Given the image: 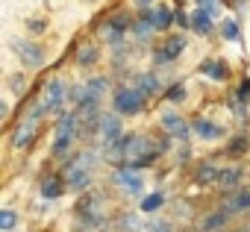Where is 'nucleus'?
<instances>
[{
	"mask_svg": "<svg viewBox=\"0 0 250 232\" xmlns=\"http://www.w3.org/2000/svg\"><path fill=\"white\" fill-rule=\"evenodd\" d=\"M224 209L227 212H244V209H250V191L244 194V191H235L227 203H224Z\"/></svg>",
	"mask_w": 250,
	"mask_h": 232,
	"instance_id": "nucleus-8",
	"label": "nucleus"
},
{
	"mask_svg": "<svg viewBox=\"0 0 250 232\" xmlns=\"http://www.w3.org/2000/svg\"><path fill=\"white\" fill-rule=\"evenodd\" d=\"M139 88H142L145 94H153V91L159 88V85H156V77H153V74H142V77H139Z\"/></svg>",
	"mask_w": 250,
	"mask_h": 232,
	"instance_id": "nucleus-13",
	"label": "nucleus"
},
{
	"mask_svg": "<svg viewBox=\"0 0 250 232\" xmlns=\"http://www.w3.org/2000/svg\"><path fill=\"white\" fill-rule=\"evenodd\" d=\"M194 130H197L200 135H206V138H218V135H221V127H215V124H209V121H194Z\"/></svg>",
	"mask_w": 250,
	"mask_h": 232,
	"instance_id": "nucleus-11",
	"label": "nucleus"
},
{
	"mask_svg": "<svg viewBox=\"0 0 250 232\" xmlns=\"http://www.w3.org/2000/svg\"><path fill=\"white\" fill-rule=\"evenodd\" d=\"M91 59H97V50H91V47H83V50H80V65H88Z\"/></svg>",
	"mask_w": 250,
	"mask_h": 232,
	"instance_id": "nucleus-22",
	"label": "nucleus"
},
{
	"mask_svg": "<svg viewBox=\"0 0 250 232\" xmlns=\"http://www.w3.org/2000/svg\"><path fill=\"white\" fill-rule=\"evenodd\" d=\"M59 194H62V182H59V179H47V182H44V197L53 200V197H59Z\"/></svg>",
	"mask_w": 250,
	"mask_h": 232,
	"instance_id": "nucleus-16",
	"label": "nucleus"
},
{
	"mask_svg": "<svg viewBox=\"0 0 250 232\" xmlns=\"http://www.w3.org/2000/svg\"><path fill=\"white\" fill-rule=\"evenodd\" d=\"M85 162H88V159L83 156V159H77V162H74V165L68 168L65 179L71 182V188H83V185L88 182V171H85Z\"/></svg>",
	"mask_w": 250,
	"mask_h": 232,
	"instance_id": "nucleus-5",
	"label": "nucleus"
},
{
	"mask_svg": "<svg viewBox=\"0 0 250 232\" xmlns=\"http://www.w3.org/2000/svg\"><path fill=\"white\" fill-rule=\"evenodd\" d=\"M0 226H3V229H12V226H15V212H9V209L0 212Z\"/></svg>",
	"mask_w": 250,
	"mask_h": 232,
	"instance_id": "nucleus-20",
	"label": "nucleus"
},
{
	"mask_svg": "<svg viewBox=\"0 0 250 232\" xmlns=\"http://www.w3.org/2000/svg\"><path fill=\"white\" fill-rule=\"evenodd\" d=\"M153 24H156V27H168V24H171V12H168V9H159L156 18H153Z\"/></svg>",
	"mask_w": 250,
	"mask_h": 232,
	"instance_id": "nucleus-21",
	"label": "nucleus"
},
{
	"mask_svg": "<svg viewBox=\"0 0 250 232\" xmlns=\"http://www.w3.org/2000/svg\"><path fill=\"white\" fill-rule=\"evenodd\" d=\"M191 24L197 27V33H209V9H203V12H194Z\"/></svg>",
	"mask_w": 250,
	"mask_h": 232,
	"instance_id": "nucleus-12",
	"label": "nucleus"
},
{
	"mask_svg": "<svg viewBox=\"0 0 250 232\" xmlns=\"http://www.w3.org/2000/svg\"><path fill=\"white\" fill-rule=\"evenodd\" d=\"M162 127L171 133V135H177V138H183V135H188V127L177 118V115H165V118H162Z\"/></svg>",
	"mask_w": 250,
	"mask_h": 232,
	"instance_id": "nucleus-9",
	"label": "nucleus"
},
{
	"mask_svg": "<svg viewBox=\"0 0 250 232\" xmlns=\"http://www.w3.org/2000/svg\"><path fill=\"white\" fill-rule=\"evenodd\" d=\"M145 91L142 88H121L118 91V97H115V109L121 112V115H136L142 106H145Z\"/></svg>",
	"mask_w": 250,
	"mask_h": 232,
	"instance_id": "nucleus-2",
	"label": "nucleus"
},
{
	"mask_svg": "<svg viewBox=\"0 0 250 232\" xmlns=\"http://www.w3.org/2000/svg\"><path fill=\"white\" fill-rule=\"evenodd\" d=\"M183 47H186V41H183L180 36L168 39V41H165V47L159 50V62H171V59H177V56L183 53Z\"/></svg>",
	"mask_w": 250,
	"mask_h": 232,
	"instance_id": "nucleus-6",
	"label": "nucleus"
},
{
	"mask_svg": "<svg viewBox=\"0 0 250 232\" xmlns=\"http://www.w3.org/2000/svg\"><path fill=\"white\" fill-rule=\"evenodd\" d=\"M224 36L227 39H238V27L235 24H224Z\"/></svg>",
	"mask_w": 250,
	"mask_h": 232,
	"instance_id": "nucleus-25",
	"label": "nucleus"
},
{
	"mask_svg": "<svg viewBox=\"0 0 250 232\" xmlns=\"http://www.w3.org/2000/svg\"><path fill=\"white\" fill-rule=\"evenodd\" d=\"M115 182L127 185V188H139V185H142V182H139V179H136L133 174H127V171H118V174H115Z\"/></svg>",
	"mask_w": 250,
	"mask_h": 232,
	"instance_id": "nucleus-14",
	"label": "nucleus"
},
{
	"mask_svg": "<svg viewBox=\"0 0 250 232\" xmlns=\"http://www.w3.org/2000/svg\"><path fill=\"white\" fill-rule=\"evenodd\" d=\"M162 200H165L162 194H150V197L142 203V209H145V212H153V209H159V206H162Z\"/></svg>",
	"mask_w": 250,
	"mask_h": 232,
	"instance_id": "nucleus-19",
	"label": "nucleus"
},
{
	"mask_svg": "<svg viewBox=\"0 0 250 232\" xmlns=\"http://www.w3.org/2000/svg\"><path fill=\"white\" fill-rule=\"evenodd\" d=\"M18 56H21L27 65H33V68H36V65H42V59H44V56H42V50H39L36 44H18Z\"/></svg>",
	"mask_w": 250,
	"mask_h": 232,
	"instance_id": "nucleus-7",
	"label": "nucleus"
},
{
	"mask_svg": "<svg viewBox=\"0 0 250 232\" xmlns=\"http://www.w3.org/2000/svg\"><path fill=\"white\" fill-rule=\"evenodd\" d=\"M247 150V138H238V141H232V147H229V153H244Z\"/></svg>",
	"mask_w": 250,
	"mask_h": 232,
	"instance_id": "nucleus-24",
	"label": "nucleus"
},
{
	"mask_svg": "<svg viewBox=\"0 0 250 232\" xmlns=\"http://www.w3.org/2000/svg\"><path fill=\"white\" fill-rule=\"evenodd\" d=\"M62 97H65V88H62L59 82H50V85L44 88V94H42V106H44L47 112H56V109L62 106Z\"/></svg>",
	"mask_w": 250,
	"mask_h": 232,
	"instance_id": "nucleus-4",
	"label": "nucleus"
},
{
	"mask_svg": "<svg viewBox=\"0 0 250 232\" xmlns=\"http://www.w3.org/2000/svg\"><path fill=\"white\" fill-rule=\"evenodd\" d=\"M77 124H80L77 115H68V118L59 121V127H56V141H53V153H56V156H62V153L68 150V144H71V138H74V133H77Z\"/></svg>",
	"mask_w": 250,
	"mask_h": 232,
	"instance_id": "nucleus-3",
	"label": "nucleus"
},
{
	"mask_svg": "<svg viewBox=\"0 0 250 232\" xmlns=\"http://www.w3.org/2000/svg\"><path fill=\"white\" fill-rule=\"evenodd\" d=\"M224 220H227V217H224V212H215V214H209V217L203 220V229H206V232H209V229H218Z\"/></svg>",
	"mask_w": 250,
	"mask_h": 232,
	"instance_id": "nucleus-17",
	"label": "nucleus"
},
{
	"mask_svg": "<svg viewBox=\"0 0 250 232\" xmlns=\"http://www.w3.org/2000/svg\"><path fill=\"white\" fill-rule=\"evenodd\" d=\"M118 133H121V130H118V124H115V118H106V121H103V135H106L109 141H115Z\"/></svg>",
	"mask_w": 250,
	"mask_h": 232,
	"instance_id": "nucleus-15",
	"label": "nucleus"
},
{
	"mask_svg": "<svg viewBox=\"0 0 250 232\" xmlns=\"http://www.w3.org/2000/svg\"><path fill=\"white\" fill-rule=\"evenodd\" d=\"M218 176H221V171L218 168H200V182H218Z\"/></svg>",
	"mask_w": 250,
	"mask_h": 232,
	"instance_id": "nucleus-18",
	"label": "nucleus"
},
{
	"mask_svg": "<svg viewBox=\"0 0 250 232\" xmlns=\"http://www.w3.org/2000/svg\"><path fill=\"white\" fill-rule=\"evenodd\" d=\"M203 71H209V74H215V77H218V79H221V77H224V68H221V65H218V62H215V65H212V62H206V65H203Z\"/></svg>",
	"mask_w": 250,
	"mask_h": 232,
	"instance_id": "nucleus-23",
	"label": "nucleus"
},
{
	"mask_svg": "<svg viewBox=\"0 0 250 232\" xmlns=\"http://www.w3.org/2000/svg\"><path fill=\"white\" fill-rule=\"evenodd\" d=\"M42 112H47V109H44V106H36L33 115L15 130V135H12V144H15V147L24 150V147H30V144L36 141V133H39V115H42Z\"/></svg>",
	"mask_w": 250,
	"mask_h": 232,
	"instance_id": "nucleus-1",
	"label": "nucleus"
},
{
	"mask_svg": "<svg viewBox=\"0 0 250 232\" xmlns=\"http://www.w3.org/2000/svg\"><path fill=\"white\" fill-rule=\"evenodd\" d=\"M156 232H171V229L168 226H156Z\"/></svg>",
	"mask_w": 250,
	"mask_h": 232,
	"instance_id": "nucleus-27",
	"label": "nucleus"
},
{
	"mask_svg": "<svg viewBox=\"0 0 250 232\" xmlns=\"http://www.w3.org/2000/svg\"><path fill=\"white\" fill-rule=\"evenodd\" d=\"M238 182H241V171L238 168H224L221 176H218V185L221 188H235Z\"/></svg>",
	"mask_w": 250,
	"mask_h": 232,
	"instance_id": "nucleus-10",
	"label": "nucleus"
},
{
	"mask_svg": "<svg viewBox=\"0 0 250 232\" xmlns=\"http://www.w3.org/2000/svg\"><path fill=\"white\" fill-rule=\"evenodd\" d=\"M168 100H183V88H180V85L171 88V91H168Z\"/></svg>",
	"mask_w": 250,
	"mask_h": 232,
	"instance_id": "nucleus-26",
	"label": "nucleus"
}]
</instances>
